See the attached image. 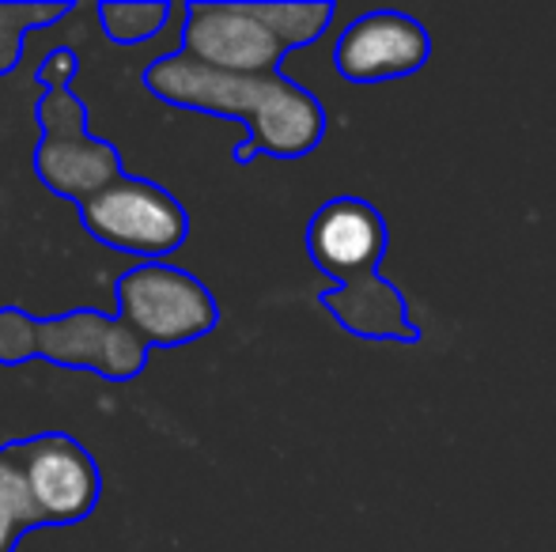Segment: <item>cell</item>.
<instances>
[{"instance_id":"obj_1","label":"cell","mask_w":556,"mask_h":552,"mask_svg":"<svg viewBox=\"0 0 556 552\" xmlns=\"http://www.w3.org/2000/svg\"><path fill=\"white\" fill-rule=\"evenodd\" d=\"M148 95L160 103L193 114H220L239 118L250 129L242 144H235V163H254L257 155L273 159H303L326 137V111L307 88L280 73H220L198 65L182 53H160L140 73Z\"/></svg>"},{"instance_id":"obj_2","label":"cell","mask_w":556,"mask_h":552,"mask_svg":"<svg viewBox=\"0 0 556 552\" xmlns=\"http://www.w3.org/2000/svg\"><path fill=\"white\" fill-rule=\"evenodd\" d=\"M387 243V220L364 197L326 201L307 223L311 261L337 280V287L323 292V307L356 337L417 345L420 325L405 314V295L379 273Z\"/></svg>"},{"instance_id":"obj_3","label":"cell","mask_w":556,"mask_h":552,"mask_svg":"<svg viewBox=\"0 0 556 552\" xmlns=\"http://www.w3.org/2000/svg\"><path fill=\"white\" fill-rule=\"evenodd\" d=\"M337 8L323 4H186L178 53L220 73H280L288 50L326 35Z\"/></svg>"},{"instance_id":"obj_4","label":"cell","mask_w":556,"mask_h":552,"mask_svg":"<svg viewBox=\"0 0 556 552\" xmlns=\"http://www.w3.org/2000/svg\"><path fill=\"white\" fill-rule=\"evenodd\" d=\"M114 322L129 337L152 348L193 345L220 325V307L213 292L193 273L170 261H140L114 280Z\"/></svg>"},{"instance_id":"obj_5","label":"cell","mask_w":556,"mask_h":552,"mask_svg":"<svg viewBox=\"0 0 556 552\" xmlns=\"http://www.w3.org/2000/svg\"><path fill=\"white\" fill-rule=\"evenodd\" d=\"M76 216L96 243L140 261H167L190 239V213L182 201L140 175H117L99 193L84 197Z\"/></svg>"},{"instance_id":"obj_6","label":"cell","mask_w":556,"mask_h":552,"mask_svg":"<svg viewBox=\"0 0 556 552\" xmlns=\"http://www.w3.org/2000/svg\"><path fill=\"white\" fill-rule=\"evenodd\" d=\"M42 144L35 152V170L50 193L80 205L106 182L125 175L122 155L111 140L91 133L88 103L73 88H50L38 99Z\"/></svg>"},{"instance_id":"obj_7","label":"cell","mask_w":556,"mask_h":552,"mask_svg":"<svg viewBox=\"0 0 556 552\" xmlns=\"http://www.w3.org/2000/svg\"><path fill=\"white\" fill-rule=\"evenodd\" d=\"M23 477L42 526L84 523L103 496V473L96 458L65 432H38L23 439Z\"/></svg>"},{"instance_id":"obj_8","label":"cell","mask_w":556,"mask_h":552,"mask_svg":"<svg viewBox=\"0 0 556 552\" xmlns=\"http://www.w3.org/2000/svg\"><path fill=\"white\" fill-rule=\"evenodd\" d=\"M432 57L425 23L405 12H367L349 23L333 46V65L349 84H382L413 76Z\"/></svg>"},{"instance_id":"obj_9","label":"cell","mask_w":556,"mask_h":552,"mask_svg":"<svg viewBox=\"0 0 556 552\" xmlns=\"http://www.w3.org/2000/svg\"><path fill=\"white\" fill-rule=\"evenodd\" d=\"M27 530H42L27 477H23V439L0 447V552H15Z\"/></svg>"},{"instance_id":"obj_10","label":"cell","mask_w":556,"mask_h":552,"mask_svg":"<svg viewBox=\"0 0 556 552\" xmlns=\"http://www.w3.org/2000/svg\"><path fill=\"white\" fill-rule=\"evenodd\" d=\"M96 15L111 42L137 46L167 27V20L175 15V4H163V0L160 4H96Z\"/></svg>"},{"instance_id":"obj_11","label":"cell","mask_w":556,"mask_h":552,"mask_svg":"<svg viewBox=\"0 0 556 552\" xmlns=\"http://www.w3.org/2000/svg\"><path fill=\"white\" fill-rule=\"evenodd\" d=\"M76 4H23V12L0 30V76L12 73L23 57V46H27V35L35 27H46V23H58L73 12Z\"/></svg>"},{"instance_id":"obj_12","label":"cell","mask_w":556,"mask_h":552,"mask_svg":"<svg viewBox=\"0 0 556 552\" xmlns=\"http://www.w3.org/2000/svg\"><path fill=\"white\" fill-rule=\"evenodd\" d=\"M76 73H80V57H76V50L61 46V50H53L50 57L42 61V68H38L35 80L42 84V91H50V88H73Z\"/></svg>"}]
</instances>
